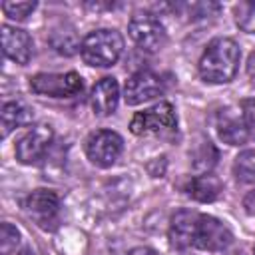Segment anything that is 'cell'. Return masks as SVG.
<instances>
[{"label": "cell", "instance_id": "cell-1", "mask_svg": "<svg viewBox=\"0 0 255 255\" xmlns=\"http://www.w3.org/2000/svg\"><path fill=\"white\" fill-rule=\"evenodd\" d=\"M241 50L231 38H217L207 44L199 60V76L209 84H227L235 78Z\"/></svg>", "mask_w": 255, "mask_h": 255}, {"label": "cell", "instance_id": "cell-2", "mask_svg": "<svg viewBox=\"0 0 255 255\" xmlns=\"http://www.w3.org/2000/svg\"><path fill=\"white\" fill-rule=\"evenodd\" d=\"M80 52L88 66L110 68L120 60L124 52V38L118 30H94L82 40Z\"/></svg>", "mask_w": 255, "mask_h": 255}, {"label": "cell", "instance_id": "cell-3", "mask_svg": "<svg viewBox=\"0 0 255 255\" xmlns=\"http://www.w3.org/2000/svg\"><path fill=\"white\" fill-rule=\"evenodd\" d=\"M24 213L40 229L52 231L60 215V197L52 189H36L24 199Z\"/></svg>", "mask_w": 255, "mask_h": 255}, {"label": "cell", "instance_id": "cell-4", "mask_svg": "<svg viewBox=\"0 0 255 255\" xmlns=\"http://www.w3.org/2000/svg\"><path fill=\"white\" fill-rule=\"evenodd\" d=\"M231 241H233V235L223 221L211 215L197 213L195 227H193V247L203 251H223L231 245Z\"/></svg>", "mask_w": 255, "mask_h": 255}, {"label": "cell", "instance_id": "cell-5", "mask_svg": "<svg viewBox=\"0 0 255 255\" xmlns=\"http://www.w3.org/2000/svg\"><path fill=\"white\" fill-rule=\"evenodd\" d=\"M124 149V139L112 129L92 131L86 139V155L98 167H110L118 161Z\"/></svg>", "mask_w": 255, "mask_h": 255}, {"label": "cell", "instance_id": "cell-6", "mask_svg": "<svg viewBox=\"0 0 255 255\" xmlns=\"http://www.w3.org/2000/svg\"><path fill=\"white\" fill-rule=\"evenodd\" d=\"M177 126L175 110L169 102H159L143 112H137L131 118L129 129L135 135H145V133H157V131H167Z\"/></svg>", "mask_w": 255, "mask_h": 255}, {"label": "cell", "instance_id": "cell-7", "mask_svg": "<svg viewBox=\"0 0 255 255\" xmlns=\"http://www.w3.org/2000/svg\"><path fill=\"white\" fill-rule=\"evenodd\" d=\"M30 88L34 94L48 96V98H72L82 92L84 82L76 72L36 74L34 78H30Z\"/></svg>", "mask_w": 255, "mask_h": 255}, {"label": "cell", "instance_id": "cell-8", "mask_svg": "<svg viewBox=\"0 0 255 255\" xmlns=\"http://www.w3.org/2000/svg\"><path fill=\"white\" fill-rule=\"evenodd\" d=\"M128 32L131 40L145 52H157L165 44V28L151 14H135L129 20Z\"/></svg>", "mask_w": 255, "mask_h": 255}, {"label": "cell", "instance_id": "cell-9", "mask_svg": "<svg viewBox=\"0 0 255 255\" xmlns=\"http://www.w3.org/2000/svg\"><path fill=\"white\" fill-rule=\"evenodd\" d=\"M163 90H165L163 80L157 74L147 72V70H141V72H135L126 82L124 100H126L128 106H139L143 102H149V100L161 96Z\"/></svg>", "mask_w": 255, "mask_h": 255}, {"label": "cell", "instance_id": "cell-10", "mask_svg": "<svg viewBox=\"0 0 255 255\" xmlns=\"http://www.w3.org/2000/svg\"><path fill=\"white\" fill-rule=\"evenodd\" d=\"M54 139V131L50 126L40 124L32 128L28 133H24L16 143V159L20 163H36L44 157L50 143Z\"/></svg>", "mask_w": 255, "mask_h": 255}, {"label": "cell", "instance_id": "cell-11", "mask_svg": "<svg viewBox=\"0 0 255 255\" xmlns=\"http://www.w3.org/2000/svg\"><path fill=\"white\" fill-rule=\"evenodd\" d=\"M2 50L12 62H16L20 66H26L32 58L34 44H32V38L26 30L4 24L2 26Z\"/></svg>", "mask_w": 255, "mask_h": 255}, {"label": "cell", "instance_id": "cell-12", "mask_svg": "<svg viewBox=\"0 0 255 255\" xmlns=\"http://www.w3.org/2000/svg\"><path fill=\"white\" fill-rule=\"evenodd\" d=\"M197 211L181 209L169 221V243L175 249L193 247V227H195Z\"/></svg>", "mask_w": 255, "mask_h": 255}, {"label": "cell", "instance_id": "cell-13", "mask_svg": "<svg viewBox=\"0 0 255 255\" xmlns=\"http://www.w3.org/2000/svg\"><path fill=\"white\" fill-rule=\"evenodd\" d=\"M217 131H219V137L229 145H243L249 139L241 122V110H235V108H225L219 112Z\"/></svg>", "mask_w": 255, "mask_h": 255}, {"label": "cell", "instance_id": "cell-14", "mask_svg": "<svg viewBox=\"0 0 255 255\" xmlns=\"http://www.w3.org/2000/svg\"><path fill=\"white\" fill-rule=\"evenodd\" d=\"M120 100V86L116 78H102L92 90V110L98 116H110L116 112Z\"/></svg>", "mask_w": 255, "mask_h": 255}, {"label": "cell", "instance_id": "cell-15", "mask_svg": "<svg viewBox=\"0 0 255 255\" xmlns=\"http://www.w3.org/2000/svg\"><path fill=\"white\" fill-rule=\"evenodd\" d=\"M221 181L219 177H215L213 173H201V175H195L187 181L185 185V193L197 201H203V203H209V201H215L221 193Z\"/></svg>", "mask_w": 255, "mask_h": 255}, {"label": "cell", "instance_id": "cell-16", "mask_svg": "<svg viewBox=\"0 0 255 255\" xmlns=\"http://www.w3.org/2000/svg\"><path fill=\"white\" fill-rule=\"evenodd\" d=\"M34 120V112L22 102H6L2 106V137L20 126H28Z\"/></svg>", "mask_w": 255, "mask_h": 255}, {"label": "cell", "instance_id": "cell-17", "mask_svg": "<svg viewBox=\"0 0 255 255\" xmlns=\"http://www.w3.org/2000/svg\"><path fill=\"white\" fill-rule=\"evenodd\" d=\"M233 173L243 183H255V149L241 151L233 161Z\"/></svg>", "mask_w": 255, "mask_h": 255}, {"label": "cell", "instance_id": "cell-18", "mask_svg": "<svg viewBox=\"0 0 255 255\" xmlns=\"http://www.w3.org/2000/svg\"><path fill=\"white\" fill-rule=\"evenodd\" d=\"M235 22L243 32L255 34V2H239L235 6Z\"/></svg>", "mask_w": 255, "mask_h": 255}, {"label": "cell", "instance_id": "cell-19", "mask_svg": "<svg viewBox=\"0 0 255 255\" xmlns=\"http://www.w3.org/2000/svg\"><path fill=\"white\" fill-rule=\"evenodd\" d=\"M18 243H20V231L12 223H2L0 225V253L10 255L12 251H16Z\"/></svg>", "mask_w": 255, "mask_h": 255}, {"label": "cell", "instance_id": "cell-20", "mask_svg": "<svg viewBox=\"0 0 255 255\" xmlns=\"http://www.w3.org/2000/svg\"><path fill=\"white\" fill-rule=\"evenodd\" d=\"M241 122H243V128H245V133L249 139H255V98L251 100H243L241 106Z\"/></svg>", "mask_w": 255, "mask_h": 255}, {"label": "cell", "instance_id": "cell-21", "mask_svg": "<svg viewBox=\"0 0 255 255\" xmlns=\"http://www.w3.org/2000/svg\"><path fill=\"white\" fill-rule=\"evenodd\" d=\"M2 10L12 20H24L30 12L36 10V2H2Z\"/></svg>", "mask_w": 255, "mask_h": 255}, {"label": "cell", "instance_id": "cell-22", "mask_svg": "<svg viewBox=\"0 0 255 255\" xmlns=\"http://www.w3.org/2000/svg\"><path fill=\"white\" fill-rule=\"evenodd\" d=\"M243 207L249 215H255V191H249L243 199Z\"/></svg>", "mask_w": 255, "mask_h": 255}, {"label": "cell", "instance_id": "cell-23", "mask_svg": "<svg viewBox=\"0 0 255 255\" xmlns=\"http://www.w3.org/2000/svg\"><path fill=\"white\" fill-rule=\"evenodd\" d=\"M247 76H249L251 84L255 86V52L249 54V60H247Z\"/></svg>", "mask_w": 255, "mask_h": 255}, {"label": "cell", "instance_id": "cell-24", "mask_svg": "<svg viewBox=\"0 0 255 255\" xmlns=\"http://www.w3.org/2000/svg\"><path fill=\"white\" fill-rule=\"evenodd\" d=\"M126 255H157V253L153 249H149V247H135V249H131Z\"/></svg>", "mask_w": 255, "mask_h": 255}, {"label": "cell", "instance_id": "cell-25", "mask_svg": "<svg viewBox=\"0 0 255 255\" xmlns=\"http://www.w3.org/2000/svg\"><path fill=\"white\" fill-rule=\"evenodd\" d=\"M253 255H255V247H253Z\"/></svg>", "mask_w": 255, "mask_h": 255}]
</instances>
